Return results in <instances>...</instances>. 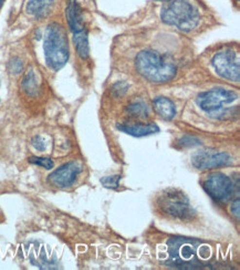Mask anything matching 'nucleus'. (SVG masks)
<instances>
[{"label": "nucleus", "instance_id": "9", "mask_svg": "<svg viewBox=\"0 0 240 270\" xmlns=\"http://www.w3.org/2000/svg\"><path fill=\"white\" fill-rule=\"evenodd\" d=\"M192 163L198 170H210L230 165L233 159L225 152L205 150L195 153L192 157Z\"/></svg>", "mask_w": 240, "mask_h": 270}, {"label": "nucleus", "instance_id": "14", "mask_svg": "<svg viewBox=\"0 0 240 270\" xmlns=\"http://www.w3.org/2000/svg\"><path fill=\"white\" fill-rule=\"evenodd\" d=\"M54 3L55 0H30L26 6V11L28 15L41 18L51 10Z\"/></svg>", "mask_w": 240, "mask_h": 270}, {"label": "nucleus", "instance_id": "16", "mask_svg": "<svg viewBox=\"0 0 240 270\" xmlns=\"http://www.w3.org/2000/svg\"><path fill=\"white\" fill-rule=\"evenodd\" d=\"M128 112L133 116L137 118H146L148 115V108L146 103L142 100H134L129 104Z\"/></svg>", "mask_w": 240, "mask_h": 270}, {"label": "nucleus", "instance_id": "17", "mask_svg": "<svg viewBox=\"0 0 240 270\" xmlns=\"http://www.w3.org/2000/svg\"><path fill=\"white\" fill-rule=\"evenodd\" d=\"M22 87L28 93H32V91L37 90V80L35 78L34 72H29L24 78L22 82Z\"/></svg>", "mask_w": 240, "mask_h": 270}, {"label": "nucleus", "instance_id": "21", "mask_svg": "<svg viewBox=\"0 0 240 270\" xmlns=\"http://www.w3.org/2000/svg\"><path fill=\"white\" fill-rule=\"evenodd\" d=\"M31 143H32V145H34V147L36 148V150H38L40 152H43L47 148L46 141H44L41 136H36V138L32 139Z\"/></svg>", "mask_w": 240, "mask_h": 270}, {"label": "nucleus", "instance_id": "22", "mask_svg": "<svg viewBox=\"0 0 240 270\" xmlns=\"http://www.w3.org/2000/svg\"><path fill=\"white\" fill-rule=\"evenodd\" d=\"M22 70V63L19 59H14L10 62V71L12 73H20Z\"/></svg>", "mask_w": 240, "mask_h": 270}, {"label": "nucleus", "instance_id": "15", "mask_svg": "<svg viewBox=\"0 0 240 270\" xmlns=\"http://www.w3.org/2000/svg\"><path fill=\"white\" fill-rule=\"evenodd\" d=\"M73 42H74L75 49L78 54L82 59H88L90 54V47H89V40L87 31H80L73 34Z\"/></svg>", "mask_w": 240, "mask_h": 270}, {"label": "nucleus", "instance_id": "25", "mask_svg": "<svg viewBox=\"0 0 240 270\" xmlns=\"http://www.w3.org/2000/svg\"><path fill=\"white\" fill-rule=\"evenodd\" d=\"M155 1H167V0H155Z\"/></svg>", "mask_w": 240, "mask_h": 270}, {"label": "nucleus", "instance_id": "8", "mask_svg": "<svg viewBox=\"0 0 240 270\" xmlns=\"http://www.w3.org/2000/svg\"><path fill=\"white\" fill-rule=\"evenodd\" d=\"M203 187L211 198L218 201L227 200L234 192L231 180L221 172H214L207 175L203 182Z\"/></svg>", "mask_w": 240, "mask_h": 270}, {"label": "nucleus", "instance_id": "5", "mask_svg": "<svg viewBox=\"0 0 240 270\" xmlns=\"http://www.w3.org/2000/svg\"><path fill=\"white\" fill-rule=\"evenodd\" d=\"M236 100H238V94L236 92L222 88H215L199 93L196 103L208 115L225 119L230 111L229 108H226V106L234 103Z\"/></svg>", "mask_w": 240, "mask_h": 270}, {"label": "nucleus", "instance_id": "4", "mask_svg": "<svg viewBox=\"0 0 240 270\" xmlns=\"http://www.w3.org/2000/svg\"><path fill=\"white\" fill-rule=\"evenodd\" d=\"M162 8V21L182 31H192L199 22L197 8L188 0H167Z\"/></svg>", "mask_w": 240, "mask_h": 270}, {"label": "nucleus", "instance_id": "1", "mask_svg": "<svg viewBox=\"0 0 240 270\" xmlns=\"http://www.w3.org/2000/svg\"><path fill=\"white\" fill-rule=\"evenodd\" d=\"M213 249L203 240L172 237L167 241V258L164 265L174 269L208 268Z\"/></svg>", "mask_w": 240, "mask_h": 270}, {"label": "nucleus", "instance_id": "20", "mask_svg": "<svg viewBox=\"0 0 240 270\" xmlns=\"http://www.w3.org/2000/svg\"><path fill=\"white\" fill-rule=\"evenodd\" d=\"M129 89V84L126 82H117L116 84H114L113 87V92L116 96H122L123 94H125V92L128 91Z\"/></svg>", "mask_w": 240, "mask_h": 270}, {"label": "nucleus", "instance_id": "11", "mask_svg": "<svg viewBox=\"0 0 240 270\" xmlns=\"http://www.w3.org/2000/svg\"><path fill=\"white\" fill-rule=\"evenodd\" d=\"M117 128L121 132L126 133V134L136 136V138H142V136L150 135L154 133L160 132V127L156 124H119Z\"/></svg>", "mask_w": 240, "mask_h": 270}, {"label": "nucleus", "instance_id": "12", "mask_svg": "<svg viewBox=\"0 0 240 270\" xmlns=\"http://www.w3.org/2000/svg\"><path fill=\"white\" fill-rule=\"evenodd\" d=\"M67 18L69 26H70V29L73 34L85 30L82 11H81V8L75 0H71L70 3H69L67 9Z\"/></svg>", "mask_w": 240, "mask_h": 270}, {"label": "nucleus", "instance_id": "19", "mask_svg": "<svg viewBox=\"0 0 240 270\" xmlns=\"http://www.w3.org/2000/svg\"><path fill=\"white\" fill-rule=\"evenodd\" d=\"M121 176L120 175H113V176H105L101 179V183L104 187L107 188H116L119 186Z\"/></svg>", "mask_w": 240, "mask_h": 270}, {"label": "nucleus", "instance_id": "3", "mask_svg": "<svg viewBox=\"0 0 240 270\" xmlns=\"http://www.w3.org/2000/svg\"><path fill=\"white\" fill-rule=\"evenodd\" d=\"M44 58L47 66L54 71H59L69 60L68 37L64 28L59 23H50L44 34Z\"/></svg>", "mask_w": 240, "mask_h": 270}, {"label": "nucleus", "instance_id": "18", "mask_svg": "<svg viewBox=\"0 0 240 270\" xmlns=\"http://www.w3.org/2000/svg\"><path fill=\"white\" fill-rule=\"evenodd\" d=\"M29 162L32 164L39 165V166H42L46 168V170H51L54 167V162L50 159H47V157H30Z\"/></svg>", "mask_w": 240, "mask_h": 270}, {"label": "nucleus", "instance_id": "6", "mask_svg": "<svg viewBox=\"0 0 240 270\" xmlns=\"http://www.w3.org/2000/svg\"><path fill=\"white\" fill-rule=\"evenodd\" d=\"M158 207L165 215L173 218H190L194 214L190 201L185 194L176 189H168L158 198Z\"/></svg>", "mask_w": 240, "mask_h": 270}, {"label": "nucleus", "instance_id": "2", "mask_svg": "<svg viewBox=\"0 0 240 270\" xmlns=\"http://www.w3.org/2000/svg\"><path fill=\"white\" fill-rule=\"evenodd\" d=\"M135 68L149 82H168L176 75L177 68L172 59L156 51L143 50L136 55Z\"/></svg>", "mask_w": 240, "mask_h": 270}, {"label": "nucleus", "instance_id": "7", "mask_svg": "<svg viewBox=\"0 0 240 270\" xmlns=\"http://www.w3.org/2000/svg\"><path fill=\"white\" fill-rule=\"evenodd\" d=\"M211 62H213L215 70L222 78L229 80V81L239 82L240 63L237 51L233 49L222 50L215 54Z\"/></svg>", "mask_w": 240, "mask_h": 270}, {"label": "nucleus", "instance_id": "10", "mask_svg": "<svg viewBox=\"0 0 240 270\" xmlns=\"http://www.w3.org/2000/svg\"><path fill=\"white\" fill-rule=\"evenodd\" d=\"M82 171V166L79 162H68L61 165L55 172L49 175V182L56 187H69L75 182L76 177Z\"/></svg>", "mask_w": 240, "mask_h": 270}, {"label": "nucleus", "instance_id": "24", "mask_svg": "<svg viewBox=\"0 0 240 270\" xmlns=\"http://www.w3.org/2000/svg\"><path fill=\"white\" fill-rule=\"evenodd\" d=\"M6 0H0V9H1V7H2V5H3V2H5Z\"/></svg>", "mask_w": 240, "mask_h": 270}, {"label": "nucleus", "instance_id": "23", "mask_svg": "<svg viewBox=\"0 0 240 270\" xmlns=\"http://www.w3.org/2000/svg\"><path fill=\"white\" fill-rule=\"evenodd\" d=\"M240 204H239V198L236 199V201H234V204L231 205V207H230V211H231V214L236 217V218L239 219V213H240Z\"/></svg>", "mask_w": 240, "mask_h": 270}, {"label": "nucleus", "instance_id": "13", "mask_svg": "<svg viewBox=\"0 0 240 270\" xmlns=\"http://www.w3.org/2000/svg\"><path fill=\"white\" fill-rule=\"evenodd\" d=\"M154 108L156 113L165 120H172L176 115V108L173 101L165 96H158L154 100Z\"/></svg>", "mask_w": 240, "mask_h": 270}]
</instances>
